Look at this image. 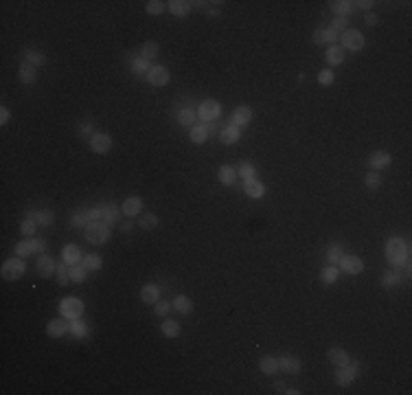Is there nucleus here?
<instances>
[{
    "instance_id": "nucleus-1",
    "label": "nucleus",
    "mask_w": 412,
    "mask_h": 395,
    "mask_svg": "<svg viewBox=\"0 0 412 395\" xmlns=\"http://www.w3.org/2000/svg\"><path fill=\"white\" fill-rule=\"evenodd\" d=\"M386 257L393 266H403L408 261V244L401 237H390L386 244Z\"/></svg>"
},
{
    "instance_id": "nucleus-2",
    "label": "nucleus",
    "mask_w": 412,
    "mask_h": 395,
    "mask_svg": "<svg viewBox=\"0 0 412 395\" xmlns=\"http://www.w3.org/2000/svg\"><path fill=\"white\" fill-rule=\"evenodd\" d=\"M110 226L103 222V219H99V222H90L86 226V239L90 241V244L99 246V244H105V241L110 239Z\"/></svg>"
},
{
    "instance_id": "nucleus-3",
    "label": "nucleus",
    "mask_w": 412,
    "mask_h": 395,
    "mask_svg": "<svg viewBox=\"0 0 412 395\" xmlns=\"http://www.w3.org/2000/svg\"><path fill=\"white\" fill-rule=\"evenodd\" d=\"M0 272H2L4 281H16L26 272V263H24V259H22V257L7 259V261L2 263V268H0Z\"/></svg>"
},
{
    "instance_id": "nucleus-4",
    "label": "nucleus",
    "mask_w": 412,
    "mask_h": 395,
    "mask_svg": "<svg viewBox=\"0 0 412 395\" xmlns=\"http://www.w3.org/2000/svg\"><path fill=\"white\" fill-rule=\"evenodd\" d=\"M340 40H342V44L340 46L344 48V51H362L364 48V35L359 33L357 29H346V31H342V35H340Z\"/></svg>"
},
{
    "instance_id": "nucleus-5",
    "label": "nucleus",
    "mask_w": 412,
    "mask_h": 395,
    "mask_svg": "<svg viewBox=\"0 0 412 395\" xmlns=\"http://www.w3.org/2000/svg\"><path fill=\"white\" fill-rule=\"evenodd\" d=\"M42 250H46V239H33V237H29V239H22L16 244L18 257H29V255L42 253Z\"/></svg>"
},
{
    "instance_id": "nucleus-6",
    "label": "nucleus",
    "mask_w": 412,
    "mask_h": 395,
    "mask_svg": "<svg viewBox=\"0 0 412 395\" xmlns=\"http://www.w3.org/2000/svg\"><path fill=\"white\" fill-rule=\"evenodd\" d=\"M219 112H222V105H219V101H215V99H204L200 105H197V117H200L204 123L215 121V118L219 117Z\"/></svg>"
},
{
    "instance_id": "nucleus-7",
    "label": "nucleus",
    "mask_w": 412,
    "mask_h": 395,
    "mask_svg": "<svg viewBox=\"0 0 412 395\" xmlns=\"http://www.w3.org/2000/svg\"><path fill=\"white\" fill-rule=\"evenodd\" d=\"M59 312H61L64 318L75 320V318H79V316L83 314V303L79 301V298H75V296H68V298H64V301L59 303Z\"/></svg>"
},
{
    "instance_id": "nucleus-8",
    "label": "nucleus",
    "mask_w": 412,
    "mask_h": 395,
    "mask_svg": "<svg viewBox=\"0 0 412 395\" xmlns=\"http://www.w3.org/2000/svg\"><path fill=\"white\" fill-rule=\"evenodd\" d=\"M337 266H340L346 275H359V272L364 270V261L357 257V255H342Z\"/></svg>"
},
{
    "instance_id": "nucleus-9",
    "label": "nucleus",
    "mask_w": 412,
    "mask_h": 395,
    "mask_svg": "<svg viewBox=\"0 0 412 395\" xmlns=\"http://www.w3.org/2000/svg\"><path fill=\"white\" fill-rule=\"evenodd\" d=\"M110 147H112V136H110V134H105V132H96V134H92L90 149L94 154H108Z\"/></svg>"
},
{
    "instance_id": "nucleus-10",
    "label": "nucleus",
    "mask_w": 412,
    "mask_h": 395,
    "mask_svg": "<svg viewBox=\"0 0 412 395\" xmlns=\"http://www.w3.org/2000/svg\"><path fill=\"white\" fill-rule=\"evenodd\" d=\"M169 77H171V73L165 68V66H151L145 79H147L151 86H167V83H169Z\"/></svg>"
},
{
    "instance_id": "nucleus-11",
    "label": "nucleus",
    "mask_w": 412,
    "mask_h": 395,
    "mask_svg": "<svg viewBox=\"0 0 412 395\" xmlns=\"http://www.w3.org/2000/svg\"><path fill=\"white\" fill-rule=\"evenodd\" d=\"M239 136H241V127H239V125H235L232 121L224 123L222 132H219V140H222L224 145H232V143H237V140H239Z\"/></svg>"
},
{
    "instance_id": "nucleus-12",
    "label": "nucleus",
    "mask_w": 412,
    "mask_h": 395,
    "mask_svg": "<svg viewBox=\"0 0 412 395\" xmlns=\"http://www.w3.org/2000/svg\"><path fill=\"white\" fill-rule=\"evenodd\" d=\"M35 268H37V275L44 276V279H48L51 275H55V272H57V266H55V261H53V257H51V255H44V253L37 257Z\"/></svg>"
},
{
    "instance_id": "nucleus-13",
    "label": "nucleus",
    "mask_w": 412,
    "mask_h": 395,
    "mask_svg": "<svg viewBox=\"0 0 412 395\" xmlns=\"http://www.w3.org/2000/svg\"><path fill=\"white\" fill-rule=\"evenodd\" d=\"M327 356H329V362L336 364V367H349V362H351L349 351L340 349V347H331V349L327 351Z\"/></svg>"
},
{
    "instance_id": "nucleus-14",
    "label": "nucleus",
    "mask_w": 412,
    "mask_h": 395,
    "mask_svg": "<svg viewBox=\"0 0 412 395\" xmlns=\"http://www.w3.org/2000/svg\"><path fill=\"white\" fill-rule=\"evenodd\" d=\"M230 121L235 123V125H239V127L248 125V123L252 121V110H250L248 105H239V108H235V110H232V114H230Z\"/></svg>"
},
{
    "instance_id": "nucleus-15",
    "label": "nucleus",
    "mask_w": 412,
    "mask_h": 395,
    "mask_svg": "<svg viewBox=\"0 0 412 395\" xmlns=\"http://www.w3.org/2000/svg\"><path fill=\"white\" fill-rule=\"evenodd\" d=\"M121 211H123V215H127V217H136V215H140V211H143V200H140L138 196L127 198V200L123 202Z\"/></svg>"
},
{
    "instance_id": "nucleus-16",
    "label": "nucleus",
    "mask_w": 412,
    "mask_h": 395,
    "mask_svg": "<svg viewBox=\"0 0 412 395\" xmlns=\"http://www.w3.org/2000/svg\"><path fill=\"white\" fill-rule=\"evenodd\" d=\"M390 165V154L388 152H373L371 156H368V167H371L373 171H379V169H384V167H388Z\"/></svg>"
},
{
    "instance_id": "nucleus-17",
    "label": "nucleus",
    "mask_w": 412,
    "mask_h": 395,
    "mask_svg": "<svg viewBox=\"0 0 412 395\" xmlns=\"http://www.w3.org/2000/svg\"><path fill=\"white\" fill-rule=\"evenodd\" d=\"M311 40H314L316 44H336V40H337V33L329 26V29H316L314 31V35H311Z\"/></svg>"
},
{
    "instance_id": "nucleus-18",
    "label": "nucleus",
    "mask_w": 412,
    "mask_h": 395,
    "mask_svg": "<svg viewBox=\"0 0 412 395\" xmlns=\"http://www.w3.org/2000/svg\"><path fill=\"white\" fill-rule=\"evenodd\" d=\"M140 298H143V303H147V305H156V303L160 301V290H158V285L156 283L143 285V290H140Z\"/></svg>"
},
{
    "instance_id": "nucleus-19",
    "label": "nucleus",
    "mask_w": 412,
    "mask_h": 395,
    "mask_svg": "<svg viewBox=\"0 0 412 395\" xmlns=\"http://www.w3.org/2000/svg\"><path fill=\"white\" fill-rule=\"evenodd\" d=\"M344 55H346L344 48L337 46V44H331V46L327 48V53H324V59H327L329 66H337L344 61Z\"/></svg>"
},
{
    "instance_id": "nucleus-20",
    "label": "nucleus",
    "mask_w": 412,
    "mask_h": 395,
    "mask_svg": "<svg viewBox=\"0 0 412 395\" xmlns=\"http://www.w3.org/2000/svg\"><path fill=\"white\" fill-rule=\"evenodd\" d=\"M300 360L296 358V356H283V358H279V369L285 373H298L300 371Z\"/></svg>"
},
{
    "instance_id": "nucleus-21",
    "label": "nucleus",
    "mask_w": 412,
    "mask_h": 395,
    "mask_svg": "<svg viewBox=\"0 0 412 395\" xmlns=\"http://www.w3.org/2000/svg\"><path fill=\"white\" fill-rule=\"evenodd\" d=\"M243 191H245V196H248V198L259 200V198H263V193H265V187H263L257 178H252V180H245V182H243Z\"/></svg>"
},
{
    "instance_id": "nucleus-22",
    "label": "nucleus",
    "mask_w": 412,
    "mask_h": 395,
    "mask_svg": "<svg viewBox=\"0 0 412 395\" xmlns=\"http://www.w3.org/2000/svg\"><path fill=\"white\" fill-rule=\"evenodd\" d=\"M70 329V325L66 323L64 318H57V320H51V323H48V327H46V334L51 338H59V336H64L66 332H68Z\"/></svg>"
},
{
    "instance_id": "nucleus-23",
    "label": "nucleus",
    "mask_w": 412,
    "mask_h": 395,
    "mask_svg": "<svg viewBox=\"0 0 412 395\" xmlns=\"http://www.w3.org/2000/svg\"><path fill=\"white\" fill-rule=\"evenodd\" d=\"M259 369H261V373H265V375H274V373L279 371V360H276L274 356H263V358L259 360Z\"/></svg>"
},
{
    "instance_id": "nucleus-24",
    "label": "nucleus",
    "mask_w": 412,
    "mask_h": 395,
    "mask_svg": "<svg viewBox=\"0 0 412 395\" xmlns=\"http://www.w3.org/2000/svg\"><path fill=\"white\" fill-rule=\"evenodd\" d=\"M171 305L175 307V310L180 312V314H188V312H193V301L187 296V294H178V296L173 298V303Z\"/></svg>"
},
{
    "instance_id": "nucleus-25",
    "label": "nucleus",
    "mask_w": 412,
    "mask_h": 395,
    "mask_svg": "<svg viewBox=\"0 0 412 395\" xmlns=\"http://www.w3.org/2000/svg\"><path fill=\"white\" fill-rule=\"evenodd\" d=\"M167 4H169V11L178 18L187 16V13L191 11V2H187V0H171V2H167Z\"/></svg>"
},
{
    "instance_id": "nucleus-26",
    "label": "nucleus",
    "mask_w": 412,
    "mask_h": 395,
    "mask_svg": "<svg viewBox=\"0 0 412 395\" xmlns=\"http://www.w3.org/2000/svg\"><path fill=\"white\" fill-rule=\"evenodd\" d=\"M206 138H208V125H206L204 121L191 127V140L193 143H204Z\"/></svg>"
},
{
    "instance_id": "nucleus-27",
    "label": "nucleus",
    "mask_w": 412,
    "mask_h": 395,
    "mask_svg": "<svg viewBox=\"0 0 412 395\" xmlns=\"http://www.w3.org/2000/svg\"><path fill=\"white\" fill-rule=\"evenodd\" d=\"M195 117H197V112H193L191 108H182L178 112V123L182 127H193L195 125Z\"/></svg>"
},
{
    "instance_id": "nucleus-28",
    "label": "nucleus",
    "mask_w": 412,
    "mask_h": 395,
    "mask_svg": "<svg viewBox=\"0 0 412 395\" xmlns=\"http://www.w3.org/2000/svg\"><path fill=\"white\" fill-rule=\"evenodd\" d=\"M329 7H331V11L337 13L340 18H349V13L353 11V4H351L349 0H336V2H331Z\"/></svg>"
},
{
    "instance_id": "nucleus-29",
    "label": "nucleus",
    "mask_w": 412,
    "mask_h": 395,
    "mask_svg": "<svg viewBox=\"0 0 412 395\" xmlns=\"http://www.w3.org/2000/svg\"><path fill=\"white\" fill-rule=\"evenodd\" d=\"M64 261L66 263H70V266H75V263H79V259H81V253H79V248L75 244H68V246H64Z\"/></svg>"
},
{
    "instance_id": "nucleus-30",
    "label": "nucleus",
    "mask_w": 412,
    "mask_h": 395,
    "mask_svg": "<svg viewBox=\"0 0 412 395\" xmlns=\"http://www.w3.org/2000/svg\"><path fill=\"white\" fill-rule=\"evenodd\" d=\"M160 329H162V334H165L167 338H178V336H180V325H178V320H171V318L162 320Z\"/></svg>"
},
{
    "instance_id": "nucleus-31",
    "label": "nucleus",
    "mask_w": 412,
    "mask_h": 395,
    "mask_svg": "<svg viewBox=\"0 0 412 395\" xmlns=\"http://www.w3.org/2000/svg\"><path fill=\"white\" fill-rule=\"evenodd\" d=\"M149 68H151V66H149V61L143 59V57H136V59H131V70H134L136 77H147Z\"/></svg>"
},
{
    "instance_id": "nucleus-32",
    "label": "nucleus",
    "mask_w": 412,
    "mask_h": 395,
    "mask_svg": "<svg viewBox=\"0 0 412 395\" xmlns=\"http://www.w3.org/2000/svg\"><path fill=\"white\" fill-rule=\"evenodd\" d=\"M116 215H118V209H116L114 204H103V206H101V219H103V222L108 224V226H110V224H114V222L118 219Z\"/></svg>"
},
{
    "instance_id": "nucleus-33",
    "label": "nucleus",
    "mask_w": 412,
    "mask_h": 395,
    "mask_svg": "<svg viewBox=\"0 0 412 395\" xmlns=\"http://www.w3.org/2000/svg\"><path fill=\"white\" fill-rule=\"evenodd\" d=\"M138 224L143 231H151L153 226L158 224V215H153V213H143V215H138Z\"/></svg>"
},
{
    "instance_id": "nucleus-34",
    "label": "nucleus",
    "mask_w": 412,
    "mask_h": 395,
    "mask_svg": "<svg viewBox=\"0 0 412 395\" xmlns=\"http://www.w3.org/2000/svg\"><path fill=\"white\" fill-rule=\"evenodd\" d=\"M20 81L22 83H33L35 81V77H37V75H35V66H31V64H22L20 66Z\"/></svg>"
},
{
    "instance_id": "nucleus-35",
    "label": "nucleus",
    "mask_w": 412,
    "mask_h": 395,
    "mask_svg": "<svg viewBox=\"0 0 412 395\" xmlns=\"http://www.w3.org/2000/svg\"><path fill=\"white\" fill-rule=\"evenodd\" d=\"M140 57L143 59H156L158 57V44L156 42H145L143 46H140Z\"/></svg>"
},
{
    "instance_id": "nucleus-36",
    "label": "nucleus",
    "mask_w": 412,
    "mask_h": 395,
    "mask_svg": "<svg viewBox=\"0 0 412 395\" xmlns=\"http://www.w3.org/2000/svg\"><path fill=\"white\" fill-rule=\"evenodd\" d=\"M336 382L340 386H349L351 382H353V373H351V369L349 367H340L336 371Z\"/></svg>"
},
{
    "instance_id": "nucleus-37",
    "label": "nucleus",
    "mask_w": 412,
    "mask_h": 395,
    "mask_svg": "<svg viewBox=\"0 0 412 395\" xmlns=\"http://www.w3.org/2000/svg\"><path fill=\"white\" fill-rule=\"evenodd\" d=\"M237 180V169H232V167H222L219 169V182L222 184H232Z\"/></svg>"
},
{
    "instance_id": "nucleus-38",
    "label": "nucleus",
    "mask_w": 412,
    "mask_h": 395,
    "mask_svg": "<svg viewBox=\"0 0 412 395\" xmlns=\"http://www.w3.org/2000/svg\"><path fill=\"white\" fill-rule=\"evenodd\" d=\"M68 275L73 281H77V283H81V281H86V268H83V263L79 266V263H75V266L68 268Z\"/></svg>"
},
{
    "instance_id": "nucleus-39",
    "label": "nucleus",
    "mask_w": 412,
    "mask_h": 395,
    "mask_svg": "<svg viewBox=\"0 0 412 395\" xmlns=\"http://www.w3.org/2000/svg\"><path fill=\"white\" fill-rule=\"evenodd\" d=\"M320 279H322L324 283H333V281L337 279V268L333 266V263H329L327 268H322V272H320Z\"/></svg>"
},
{
    "instance_id": "nucleus-40",
    "label": "nucleus",
    "mask_w": 412,
    "mask_h": 395,
    "mask_svg": "<svg viewBox=\"0 0 412 395\" xmlns=\"http://www.w3.org/2000/svg\"><path fill=\"white\" fill-rule=\"evenodd\" d=\"M31 217L35 219L37 224H42V226H48V224H53V211H39V213H31Z\"/></svg>"
},
{
    "instance_id": "nucleus-41",
    "label": "nucleus",
    "mask_w": 412,
    "mask_h": 395,
    "mask_svg": "<svg viewBox=\"0 0 412 395\" xmlns=\"http://www.w3.org/2000/svg\"><path fill=\"white\" fill-rule=\"evenodd\" d=\"M83 268H86V270H99L101 257L99 255H86V257H83Z\"/></svg>"
},
{
    "instance_id": "nucleus-42",
    "label": "nucleus",
    "mask_w": 412,
    "mask_h": 395,
    "mask_svg": "<svg viewBox=\"0 0 412 395\" xmlns=\"http://www.w3.org/2000/svg\"><path fill=\"white\" fill-rule=\"evenodd\" d=\"M364 184H366L368 189H379L381 187V176L377 174V171H371L368 176H364Z\"/></svg>"
},
{
    "instance_id": "nucleus-43",
    "label": "nucleus",
    "mask_w": 412,
    "mask_h": 395,
    "mask_svg": "<svg viewBox=\"0 0 412 395\" xmlns=\"http://www.w3.org/2000/svg\"><path fill=\"white\" fill-rule=\"evenodd\" d=\"M145 9H147V13H151V16H158V13L165 11V2H160V0H149V2L145 4Z\"/></svg>"
},
{
    "instance_id": "nucleus-44",
    "label": "nucleus",
    "mask_w": 412,
    "mask_h": 395,
    "mask_svg": "<svg viewBox=\"0 0 412 395\" xmlns=\"http://www.w3.org/2000/svg\"><path fill=\"white\" fill-rule=\"evenodd\" d=\"M44 55L42 53H37V51H29L26 53V64H31V66H42L44 64Z\"/></svg>"
},
{
    "instance_id": "nucleus-45",
    "label": "nucleus",
    "mask_w": 412,
    "mask_h": 395,
    "mask_svg": "<svg viewBox=\"0 0 412 395\" xmlns=\"http://www.w3.org/2000/svg\"><path fill=\"white\" fill-rule=\"evenodd\" d=\"M342 255H344V253H342L340 246H331V248L327 250V259H329V263H333V266H336V263L342 259Z\"/></svg>"
},
{
    "instance_id": "nucleus-46",
    "label": "nucleus",
    "mask_w": 412,
    "mask_h": 395,
    "mask_svg": "<svg viewBox=\"0 0 412 395\" xmlns=\"http://www.w3.org/2000/svg\"><path fill=\"white\" fill-rule=\"evenodd\" d=\"M254 174H257L254 165H250V162H243V165H241V169H239L241 180H252V178H254Z\"/></svg>"
},
{
    "instance_id": "nucleus-47",
    "label": "nucleus",
    "mask_w": 412,
    "mask_h": 395,
    "mask_svg": "<svg viewBox=\"0 0 412 395\" xmlns=\"http://www.w3.org/2000/svg\"><path fill=\"white\" fill-rule=\"evenodd\" d=\"M57 281H59V285H66V283L70 281V275H68V268H66V261L57 266Z\"/></svg>"
},
{
    "instance_id": "nucleus-48",
    "label": "nucleus",
    "mask_w": 412,
    "mask_h": 395,
    "mask_svg": "<svg viewBox=\"0 0 412 395\" xmlns=\"http://www.w3.org/2000/svg\"><path fill=\"white\" fill-rule=\"evenodd\" d=\"M70 332H73V334H75V336H77V338H83V336H86V334H88V327H86V325H83V323H79L77 318H75L73 323H70Z\"/></svg>"
},
{
    "instance_id": "nucleus-49",
    "label": "nucleus",
    "mask_w": 412,
    "mask_h": 395,
    "mask_svg": "<svg viewBox=\"0 0 412 395\" xmlns=\"http://www.w3.org/2000/svg\"><path fill=\"white\" fill-rule=\"evenodd\" d=\"M397 283H399V276L394 270L386 272V275L381 276V285H386V288H393V285H397Z\"/></svg>"
},
{
    "instance_id": "nucleus-50",
    "label": "nucleus",
    "mask_w": 412,
    "mask_h": 395,
    "mask_svg": "<svg viewBox=\"0 0 412 395\" xmlns=\"http://www.w3.org/2000/svg\"><path fill=\"white\" fill-rule=\"evenodd\" d=\"M318 83H322V86H329V83H333V70L331 68H324L318 73Z\"/></svg>"
},
{
    "instance_id": "nucleus-51",
    "label": "nucleus",
    "mask_w": 412,
    "mask_h": 395,
    "mask_svg": "<svg viewBox=\"0 0 412 395\" xmlns=\"http://www.w3.org/2000/svg\"><path fill=\"white\" fill-rule=\"evenodd\" d=\"M35 224H37V222H35V219H33V217H29V219H24V222H22V224H20V231H22V233H24V235H29V237H31V235H33V233H35Z\"/></svg>"
},
{
    "instance_id": "nucleus-52",
    "label": "nucleus",
    "mask_w": 412,
    "mask_h": 395,
    "mask_svg": "<svg viewBox=\"0 0 412 395\" xmlns=\"http://www.w3.org/2000/svg\"><path fill=\"white\" fill-rule=\"evenodd\" d=\"M153 310H156L158 316H167V312L171 310V301L169 303H167V301H158L156 305H153Z\"/></svg>"
},
{
    "instance_id": "nucleus-53",
    "label": "nucleus",
    "mask_w": 412,
    "mask_h": 395,
    "mask_svg": "<svg viewBox=\"0 0 412 395\" xmlns=\"http://www.w3.org/2000/svg\"><path fill=\"white\" fill-rule=\"evenodd\" d=\"M346 24H349V20H346V18H340V16H337L336 20H333L331 29L336 31V33H337V31H346Z\"/></svg>"
},
{
    "instance_id": "nucleus-54",
    "label": "nucleus",
    "mask_w": 412,
    "mask_h": 395,
    "mask_svg": "<svg viewBox=\"0 0 412 395\" xmlns=\"http://www.w3.org/2000/svg\"><path fill=\"white\" fill-rule=\"evenodd\" d=\"M86 219H88V215H86V213L81 215L79 211L73 215V224H75V226H83V224H86ZM86 226H88V224H86Z\"/></svg>"
},
{
    "instance_id": "nucleus-55",
    "label": "nucleus",
    "mask_w": 412,
    "mask_h": 395,
    "mask_svg": "<svg viewBox=\"0 0 412 395\" xmlns=\"http://www.w3.org/2000/svg\"><path fill=\"white\" fill-rule=\"evenodd\" d=\"M9 117H11V114H9V108H4V105H2V108H0V123L4 125V123L9 121Z\"/></svg>"
},
{
    "instance_id": "nucleus-56",
    "label": "nucleus",
    "mask_w": 412,
    "mask_h": 395,
    "mask_svg": "<svg viewBox=\"0 0 412 395\" xmlns=\"http://www.w3.org/2000/svg\"><path fill=\"white\" fill-rule=\"evenodd\" d=\"M349 364H351V362H349ZM349 369H351V373H353V377L359 375V373H362V362H353Z\"/></svg>"
},
{
    "instance_id": "nucleus-57",
    "label": "nucleus",
    "mask_w": 412,
    "mask_h": 395,
    "mask_svg": "<svg viewBox=\"0 0 412 395\" xmlns=\"http://www.w3.org/2000/svg\"><path fill=\"white\" fill-rule=\"evenodd\" d=\"M90 130H92L90 123H81V127H79V134H88Z\"/></svg>"
},
{
    "instance_id": "nucleus-58",
    "label": "nucleus",
    "mask_w": 412,
    "mask_h": 395,
    "mask_svg": "<svg viewBox=\"0 0 412 395\" xmlns=\"http://www.w3.org/2000/svg\"><path fill=\"white\" fill-rule=\"evenodd\" d=\"M351 4H357V7H362V9H371L373 7L371 0H364V2H351Z\"/></svg>"
},
{
    "instance_id": "nucleus-59",
    "label": "nucleus",
    "mask_w": 412,
    "mask_h": 395,
    "mask_svg": "<svg viewBox=\"0 0 412 395\" xmlns=\"http://www.w3.org/2000/svg\"><path fill=\"white\" fill-rule=\"evenodd\" d=\"M366 24H368V26H375V24H377V16H368V18H366Z\"/></svg>"
},
{
    "instance_id": "nucleus-60",
    "label": "nucleus",
    "mask_w": 412,
    "mask_h": 395,
    "mask_svg": "<svg viewBox=\"0 0 412 395\" xmlns=\"http://www.w3.org/2000/svg\"><path fill=\"white\" fill-rule=\"evenodd\" d=\"M131 228H134V224H131V222H125V224L121 226V231H125V233H127V231H131Z\"/></svg>"
},
{
    "instance_id": "nucleus-61",
    "label": "nucleus",
    "mask_w": 412,
    "mask_h": 395,
    "mask_svg": "<svg viewBox=\"0 0 412 395\" xmlns=\"http://www.w3.org/2000/svg\"><path fill=\"white\" fill-rule=\"evenodd\" d=\"M285 393H287V395H298V393H300V391H296V389H287V391H285Z\"/></svg>"
}]
</instances>
